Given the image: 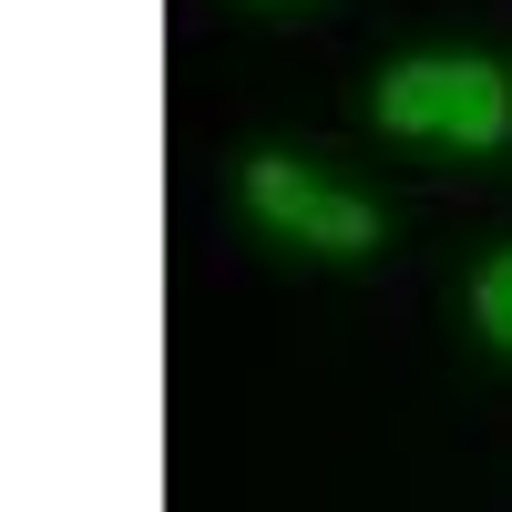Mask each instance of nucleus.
<instances>
[{"label": "nucleus", "mask_w": 512, "mask_h": 512, "mask_svg": "<svg viewBox=\"0 0 512 512\" xmlns=\"http://www.w3.org/2000/svg\"><path fill=\"white\" fill-rule=\"evenodd\" d=\"M379 123L420 144H502L512 134V82L472 52H431V62H390L379 72Z\"/></svg>", "instance_id": "obj_1"}, {"label": "nucleus", "mask_w": 512, "mask_h": 512, "mask_svg": "<svg viewBox=\"0 0 512 512\" xmlns=\"http://www.w3.org/2000/svg\"><path fill=\"white\" fill-rule=\"evenodd\" d=\"M472 318H482L502 349H512V256H492V267L472 277Z\"/></svg>", "instance_id": "obj_3"}, {"label": "nucleus", "mask_w": 512, "mask_h": 512, "mask_svg": "<svg viewBox=\"0 0 512 512\" xmlns=\"http://www.w3.org/2000/svg\"><path fill=\"white\" fill-rule=\"evenodd\" d=\"M246 205H256L277 236L318 246V256H369V246H379V216H369V205L338 195V185H318L308 164H287V154H256V164H246Z\"/></svg>", "instance_id": "obj_2"}]
</instances>
